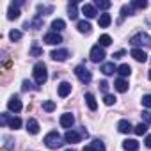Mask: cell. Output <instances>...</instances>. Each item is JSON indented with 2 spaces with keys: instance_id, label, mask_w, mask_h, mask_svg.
<instances>
[{
  "instance_id": "obj_24",
  "label": "cell",
  "mask_w": 151,
  "mask_h": 151,
  "mask_svg": "<svg viewBox=\"0 0 151 151\" xmlns=\"http://www.w3.org/2000/svg\"><path fill=\"white\" fill-rule=\"evenodd\" d=\"M114 86H116V89H117L119 93H126V91H128V82H126L124 78H117Z\"/></svg>"
},
{
  "instance_id": "obj_39",
  "label": "cell",
  "mask_w": 151,
  "mask_h": 151,
  "mask_svg": "<svg viewBox=\"0 0 151 151\" xmlns=\"http://www.w3.org/2000/svg\"><path fill=\"white\" fill-rule=\"evenodd\" d=\"M43 109H45L46 112H52V110H55V103H53V101H45V103H43Z\"/></svg>"
},
{
  "instance_id": "obj_44",
  "label": "cell",
  "mask_w": 151,
  "mask_h": 151,
  "mask_svg": "<svg viewBox=\"0 0 151 151\" xmlns=\"http://www.w3.org/2000/svg\"><path fill=\"white\" fill-rule=\"evenodd\" d=\"M100 89H101V93H107V89H109V82H100Z\"/></svg>"
},
{
  "instance_id": "obj_42",
  "label": "cell",
  "mask_w": 151,
  "mask_h": 151,
  "mask_svg": "<svg viewBox=\"0 0 151 151\" xmlns=\"http://www.w3.org/2000/svg\"><path fill=\"white\" fill-rule=\"evenodd\" d=\"M4 140H6V144H4V147H6V149H9V151H11V149H14V144H13V140H11L9 137H6Z\"/></svg>"
},
{
  "instance_id": "obj_11",
  "label": "cell",
  "mask_w": 151,
  "mask_h": 151,
  "mask_svg": "<svg viewBox=\"0 0 151 151\" xmlns=\"http://www.w3.org/2000/svg\"><path fill=\"white\" fill-rule=\"evenodd\" d=\"M73 123H75V117H73V114H69V112H66V114H62L60 116V126L62 128H71L73 126Z\"/></svg>"
},
{
  "instance_id": "obj_28",
  "label": "cell",
  "mask_w": 151,
  "mask_h": 151,
  "mask_svg": "<svg viewBox=\"0 0 151 151\" xmlns=\"http://www.w3.org/2000/svg\"><path fill=\"white\" fill-rule=\"evenodd\" d=\"M64 27H66V23H64V20H60V18H57V20L52 22V29H53V32H59V30H62Z\"/></svg>"
},
{
  "instance_id": "obj_14",
  "label": "cell",
  "mask_w": 151,
  "mask_h": 151,
  "mask_svg": "<svg viewBox=\"0 0 151 151\" xmlns=\"http://www.w3.org/2000/svg\"><path fill=\"white\" fill-rule=\"evenodd\" d=\"M57 93H59V96H60V98H66V96L71 93V84H69V82H60V84H59Z\"/></svg>"
},
{
  "instance_id": "obj_27",
  "label": "cell",
  "mask_w": 151,
  "mask_h": 151,
  "mask_svg": "<svg viewBox=\"0 0 151 151\" xmlns=\"http://www.w3.org/2000/svg\"><path fill=\"white\" fill-rule=\"evenodd\" d=\"M132 14H133V7H132V6H123V7H121V18H119L117 23H121L124 16H132Z\"/></svg>"
},
{
  "instance_id": "obj_12",
  "label": "cell",
  "mask_w": 151,
  "mask_h": 151,
  "mask_svg": "<svg viewBox=\"0 0 151 151\" xmlns=\"http://www.w3.org/2000/svg\"><path fill=\"white\" fill-rule=\"evenodd\" d=\"M130 55H132L137 62H146V60H147L146 52H144V50H140V48H133V50L130 52Z\"/></svg>"
},
{
  "instance_id": "obj_4",
  "label": "cell",
  "mask_w": 151,
  "mask_h": 151,
  "mask_svg": "<svg viewBox=\"0 0 151 151\" xmlns=\"http://www.w3.org/2000/svg\"><path fill=\"white\" fill-rule=\"evenodd\" d=\"M75 75L78 77V80H80L82 84H89V82H91V78H93L91 71H89L86 66H77V68H75Z\"/></svg>"
},
{
  "instance_id": "obj_29",
  "label": "cell",
  "mask_w": 151,
  "mask_h": 151,
  "mask_svg": "<svg viewBox=\"0 0 151 151\" xmlns=\"http://www.w3.org/2000/svg\"><path fill=\"white\" fill-rule=\"evenodd\" d=\"M98 43H100V46H109V45H112V37L109 34H103V36H100Z\"/></svg>"
},
{
  "instance_id": "obj_46",
  "label": "cell",
  "mask_w": 151,
  "mask_h": 151,
  "mask_svg": "<svg viewBox=\"0 0 151 151\" xmlns=\"http://www.w3.org/2000/svg\"><path fill=\"white\" fill-rule=\"evenodd\" d=\"M11 66H13V62H11V60H6V62H4V68H6V69H9Z\"/></svg>"
},
{
  "instance_id": "obj_47",
  "label": "cell",
  "mask_w": 151,
  "mask_h": 151,
  "mask_svg": "<svg viewBox=\"0 0 151 151\" xmlns=\"http://www.w3.org/2000/svg\"><path fill=\"white\" fill-rule=\"evenodd\" d=\"M146 146H147V147H151V135H147V137H146Z\"/></svg>"
},
{
  "instance_id": "obj_8",
  "label": "cell",
  "mask_w": 151,
  "mask_h": 151,
  "mask_svg": "<svg viewBox=\"0 0 151 151\" xmlns=\"http://www.w3.org/2000/svg\"><path fill=\"white\" fill-rule=\"evenodd\" d=\"M80 133H77V132H73V130H68L66 133H64V140L68 142V144H77V142H80Z\"/></svg>"
},
{
  "instance_id": "obj_17",
  "label": "cell",
  "mask_w": 151,
  "mask_h": 151,
  "mask_svg": "<svg viewBox=\"0 0 151 151\" xmlns=\"http://www.w3.org/2000/svg\"><path fill=\"white\" fill-rule=\"evenodd\" d=\"M7 18H9V20H16V18H20V7H18L14 2L9 6V11H7Z\"/></svg>"
},
{
  "instance_id": "obj_23",
  "label": "cell",
  "mask_w": 151,
  "mask_h": 151,
  "mask_svg": "<svg viewBox=\"0 0 151 151\" xmlns=\"http://www.w3.org/2000/svg\"><path fill=\"white\" fill-rule=\"evenodd\" d=\"M101 71H103L105 75H114V73L117 71V68L114 66V62H105V64L101 66Z\"/></svg>"
},
{
  "instance_id": "obj_35",
  "label": "cell",
  "mask_w": 151,
  "mask_h": 151,
  "mask_svg": "<svg viewBox=\"0 0 151 151\" xmlns=\"http://www.w3.org/2000/svg\"><path fill=\"white\" fill-rule=\"evenodd\" d=\"M37 11L41 13V16H45V13H52L53 7H52V6H43V4H39V6H37Z\"/></svg>"
},
{
  "instance_id": "obj_19",
  "label": "cell",
  "mask_w": 151,
  "mask_h": 151,
  "mask_svg": "<svg viewBox=\"0 0 151 151\" xmlns=\"http://www.w3.org/2000/svg\"><path fill=\"white\" fill-rule=\"evenodd\" d=\"M82 13L86 14V18H94V16H96V7L91 6V4H84Z\"/></svg>"
},
{
  "instance_id": "obj_26",
  "label": "cell",
  "mask_w": 151,
  "mask_h": 151,
  "mask_svg": "<svg viewBox=\"0 0 151 151\" xmlns=\"http://www.w3.org/2000/svg\"><path fill=\"white\" fill-rule=\"evenodd\" d=\"M117 73L121 75V78H124V77H130V73H132V68H130L128 64H121V66L117 68Z\"/></svg>"
},
{
  "instance_id": "obj_43",
  "label": "cell",
  "mask_w": 151,
  "mask_h": 151,
  "mask_svg": "<svg viewBox=\"0 0 151 151\" xmlns=\"http://www.w3.org/2000/svg\"><path fill=\"white\" fill-rule=\"evenodd\" d=\"M142 119H144V123H149V124H151V112L144 110V112H142Z\"/></svg>"
},
{
  "instance_id": "obj_18",
  "label": "cell",
  "mask_w": 151,
  "mask_h": 151,
  "mask_svg": "<svg viewBox=\"0 0 151 151\" xmlns=\"http://www.w3.org/2000/svg\"><path fill=\"white\" fill-rule=\"evenodd\" d=\"M68 16L71 20H77V16H78V4L77 2H71L68 6Z\"/></svg>"
},
{
  "instance_id": "obj_45",
  "label": "cell",
  "mask_w": 151,
  "mask_h": 151,
  "mask_svg": "<svg viewBox=\"0 0 151 151\" xmlns=\"http://www.w3.org/2000/svg\"><path fill=\"white\" fill-rule=\"evenodd\" d=\"M123 55H124V50H119V52H116V53H114L112 57H114V59H121Z\"/></svg>"
},
{
  "instance_id": "obj_13",
  "label": "cell",
  "mask_w": 151,
  "mask_h": 151,
  "mask_svg": "<svg viewBox=\"0 0 151 151\" xmlns=\"http://www.w3.org/2000/svg\"><path fill=\"white\" fill-rule=\"evenodd\" d=\"M117 130H119L121 133H130V132H133V126H132V123H130L128 119H121V121L117 123Z\"/></svg>"
},
{
  "instance_id": "obj_21",
  "label": "cell",
  "mask_w": 151,
  "mask_h": 151,
  "mask_svg": "<svg viewBox=\"0 0 151 151\" xmlns=\"http://www.w3.org/2000/svg\"><path fill=\"white\" fill-rule=\"evenodd\" d=\"M77 29H78L82 34H89V32L93 30V29H91V23H89V22H86V20L78 22V23H77Z\"/></svg>"
},
{
  "instance_id": "obj_32",
  "label": "cell",
  "mask_w": 151,
  "mask_h": 151,
  "mask_svg": "<svg viewBox=\"0 0 151 151\" xmlns=\"http://www.w3.org/2000/svg\"><path fill=\"white\" fill-rule=\"evenodd\" d=\"M22 89L23 91H39V86H34L32 82H29V80H23V84H22Z\"/></svg>"
},
{
  "instance_id": "obj_16",
  "label": "cell",
  "mask_w": 151,
  "mask_h": 151,
  "mask_svg": "<svg viewBox=\"0 0 151 151\" xmlns=\"http://www.w3.org/2000/svg\"><path fill=\"white\" fill-rule=\"evenodd\" d=\"M84 151H105V146H103V142L100 139H94L91 146H86L84 147Z\"/></svg>"
},
{
  "instance_id": "obj_20",
  "label": "cell",
  "mask_w": 151,
  "mask_h": 151,
  "mask_svg": "<svg viewBox=\"0 0 151 151\" xmlns=\"http://www.w3.org/2000/svg\"><path fill=\"white\" fill-rule=\"evenodd\" d=\"M27 132L32 133V135H36V133L39 132V123H37L36 119H29V121H27Z\"/></svg>"
},
{
  "instance_id": "obj_7",
  "label": "cell",
  "mask_w": 151,
  "mask_h": 151,
  "mask_svg": "<svg viewBox=\"0 0 151 151\" xmlns=\"http://www.w3.org/2000/svg\"><path fill=\"white\" fill-rule=\"evenodd\" d=\"M50 57H52L53 60H57V62H62V60H66V59L69 57V52H68L66 48H59V50H53V52L50 53Z\"/></svg>"
},
{
  "instance_id": "obj_41",
  "label": "cell",
  "mask_w": 151,
  "mask_h": 151,
  "mask_svg": "<svg viewBox=\"0 0 151 151\" xmlns=\"http://www.w3.org/2000/svg\"><path fill=\"white\" fill-rule=\"evenodd\" d=\"M11 123V117H9V114H2V116H0V124H9Z\"/></svg>"
},
{
  "instance_id": "obj_40",
  "label": "cell",
  "mask_w": 151,
  "mask_h": 151,
  "mask_svg": "<svg viewBox=\"0 0 151 151\" xmlns=\"http://www.w3.org/2000/svg\"><path fill=\"white\" fill-rule=\"evenodd\" d=\"M140 101H142V105H144V107H147V109H149V107H151V94H144Z\"/></svg>"
},
{
  "instance_id": "obj_10",
  "label": "cell",
  "mask_w": 151,
  "mask_h": 151,
  "mask_svg": "<svg viewBox=\"0 0 151 151\" xmlns=\"http://www.w3.org/2000/svg\"><path fill=\"white\" fill-rule=\"evenodd\" d=\"M7 109H9L11 112H20V110H22V101H20V98H18V96H11V100L7 101Z\"/></svg>"
},
{
  "instance_id": "obj_15",
  "label": "cell",
  "mask_w": 151,
  "mask_h": 151,
  "mask_svg": "<svg viewBox=\"0 0 151 151\" xmlns=\"http://www.w3.org/2000/svg\"><path fill=\"white\" fill-rule=\"evenodd\" d=\"M123 149L124 151H137L139 149V142L135 139H126V140H123Z\"/></svg>"
},
{
  "instance_id": "obj_48",
  "label": "cell",
  "mask_w": 151,
  "mask_h": 151,
  "mask_svg": "<svg viewBox=\"0 0 151 151\" xmlns=\"http://www.w3.org/2000/svg\"><path fill=\"white\" fill-rule=\"evenodd\" d=\"M147 77H149V80H151V69H149V73H147Z\"/></svg>"
},
{
  "instance_id": "obj_3",
  "label": "cell",
  "mask_w": 151,
  "mask_h": 151,
  "mask_svg": "<svg viewBox=\"0 0 151 151\" xmlns=\"http://www.w3.org/2000/svg\"><path fill=\"white\" fill-rule=\"evenodd\" d=\"M45 144H46V147H50V149H57V147H60L64 142H62V137H60L57 132H50V133L45 135Z\"/></svg>"
},
{
  "instance_id": "obj_2",
  "label": "cell",
  "mask_w": 151,
  "mask_h": 151,
  "mask_svg": "<svg viewBox=\"0 0 151 151\" xmlns=\"http://www.w3.org/2000/svg\"><path fill=\"white\" fill-rule=\"evenodd\" d=\"M130 45H133L135 48L137 46H146V48H151V36L146 34V32H137L135 36L130 37Z\"/></svg>"
},
{
  "instance_id": "obj_31",
  "label": "cell",
  "mask_w": 151,
  "mask_h": 151,
  "mask_svg": "<svg viewBox=\"0 0 151 151\" xmlns=\"http://www.w3.org/2000/svg\"><path fill=\"white\" fill-rule=\"evenodd\" d=\"M110 6H112V4L109 2V0H96V2H94V7H100V9H103V11H107Z\"/></svg>"
},
{
  "instance_id": "obj_38",
  "label": "cell",
  "mask_w": 151,
  "mask_h": 151,
  "mask_svg": "<svg viewBox=\"0 0 151 151\" xmlns=\"http://www.w3.org/2000/svg\"><path fill=\"white\" fill-rule=\"evenodd\" d=\"M30 55H34V57H39V55H43V50H41L39 46H36V45H34V46L30 48Z\"/></svg>"
},
{
  "instance_id": "obj_30",
  "label": "cell",
  "mask_w": 151,
  "mask_h": 151,
  "mask_svg": "<svg viewBox=\"0 0 151 151\" xmlns=\"http://www.w3.org/2000/svg\"><path fill=\"white\" fill-rule=\"evenodd\" d=\"M133 132H135L137 135H146V132H147V124H146V123H139V124L133 128Z\"/></svg>"
},
{
  "instance_id": "obj_36",
  "label": "cell",
  "mask_w": 151,
  "mask_h": 151,
  "mask_svg": "<svg viewBox=\"0 0 151 151\" xmlns=\"http://www.w3.org/2000/svg\"><path fill=\"white\" fill-rule=\"evenodd\" d=\"M116 100H117V98H116L114 94H105L103 103H105V105H114V103H116Z\"/></svg>"
},
{
  "instance_id": "obj_22",
  "label": "cell",
  "mask_w": 151,
  "mask_h": 151,
  "mask_svg": "<svg viewBox=\"0 0 151 151\" xmlns=\"http://www.w3.org/2000/svg\"><path fill=\"white\" fill-rule=\"evenodd\" d=\"M98 23H100V27H109L110 23H112V18H110V14H107V13H103V14H100V20H98Z\"/></svg>"
},
{
  "instance_id": "obj_1",
  "label": "cell",
  "mask_w": 151,
  "mask_h": 151,
  "mask_svg": "<svg viewBox=\"0 0 151 151\" xmlns=\"http://www.w3.org/2000/svg\"><path fill=\"white\" fill-rule=\"evenodd\" d=\"M32 73H34V78H36V84L37 86H43L48 80V71H46V64L45 62H37L34 66Z\"/></svg>"
},
{
  "instance_id": "obj_9",
  "label": "cell",
  "mask_w": 151,
  "mask_h": 151,
  "mask_svg": "<svg viewBox=\"0 0 151 151\" xmlns=\"http://www.w3.org/2000/svg\"><path fill=\"white\" fill-rule=\"evenodd\" d=\"M23 29H43V20H41V16L39 14H36V18L32 20V22H25L23 23Z\"/></svg>"
},
{
  "instance_id": "obj_37",
  "label": "cell",
  "mask_w": 151,
  "mask_h": 151,
  "mask_svg": "<svg viewBox=\"0 0 151 151\" xmlns=\"http://www.w3.org/2000/svg\"><path fill=\"white\" fill-rule=\"evenodd\" d=\"M9 37H11V41H20L22 39V32L20 30H11L9 32Z\"/></svg>"
},
{
  "instance_id": "obj_33",
  "label": "cell",
  "mask_w": 151,
  "mask_h": 151,
  "mask_svg": "<svg viewBox=\"0 0 151 151\" xmlns=\"http://www.w3.org/2000/svg\"><path fill=\"white\" fill-rule=\"evenodd\" d=\"M130 6L133 9H144V7H147V2H146V0H133Z\"/></svg>"
},
{
  "instance_id": "obj_25",
  "label": "cell",
  "mask_w": 151,
  "mask_h": 151,
  "mask_svg": "<svg viewBox=\"0 0 151 151\" xmlns=\"http://www.w3.org/2000/svg\"><path fill=\"white\" fill-rule=\"evenodd\" d=\"M86 101H87V107L91 110H96L98 109V103H96V100H94V96L91 93H86Z\"/></svg>"
},
{
  "instance_id": "obj_49",
  "label": "cell",
  "mask_w": 151,
  "mask_h": 151,
  "mask_svg": "<svg viewBox=\"0 0 151 151\" xmlns=\"http://www.w3.org/2000/svg\"><path fill=\"white\" fill-rule=\"evenodd\" d=\"M66 151H75V149H66Z\"/></svg>"
},
{
  "instance_id": "obj_5",
  "label": "cell",
  "mask_w": 151,
  "mask_h": 151,
  "mask_svg": "<svg viewBox=\"0 0 151 151\" xmlns=\"http://www.w3.org/2000/svg\"><path fill=\"white\" fill-rule=\"evenodd\" d=\"M89 57H91V60H93V62H101V60L105 59V50H103V46H100V45L93 46V48H91Z\"/></svg>"
},
{
  "instance_id": "obj_6",
  "label": "cell",
  "mask_w": 151,
  "mask_h": 151,
  "mask_svg": "<svg viewBox=\"0 0 151 151\" xmlns=\"http://www.w3.org/2000/svg\"><path fill=\"white\" fill-rule=\"evenodd\" d=\"M43 41H45L46 45H59V43H62V36H60L59 32H48V34L43 37Z\"/></svg>"
},
{
  "instance_id": "obj_34",
  "label": "cell",
  "mask_w": 151,
  "mask_h": 151,
  "mask_svg": "<svg viewBox=\"0 0 151 151\" xmlns=\"http://www.w3.org/2000/svg\"><path fill=\"white\" fill-rule=\"evenodd\" d=\"M20 126H22V119H20V117H11L9 128H13V130H18Z\"/></svg>"
}]
</instances>
